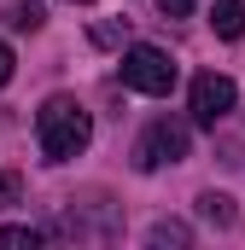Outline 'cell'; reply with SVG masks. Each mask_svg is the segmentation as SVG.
<instances>
[{"instance_id":"obj_3","label":"cell","mask_w":245,"mask_h":250,"mask_svg":"<svg viewBox=\"0 0 245 250\" xmlns=\"http://www.w3.org/2000/svg\"><path fill=\"white\" fill-rule=\"evenodd\" d=\"M187 146H193V134H187V123H170V117H158V123L146 128L140 140H134V169H170V163H181Z\"/></svg>"},{"instance_id":"obj_9","label":"cell","mask_w":245,"mask_h":250,"mask_svg":"<svg viewBox=\"0 0 245 250\" xmlns=\"http://www.w3.org/2000/svg\"><path fill=\"white\" fill-rule=\"evenodd\" d=\"M187 239H193L187 221H158V227H152V245H187Z\"/></svg>"},{"instance_id":"obj_5","label":"cell","mask_w":245,"mask_h":250,"mask_svg":"<svg viewBox=\"0 0 245 250\" xmlns=\"http://www.w3.org/2000/svg\"><path fill=\"white\" fill-rule=\"evenodd\" d=\"M210 29H216L222 41H240V35H245V0H216Z\"/></svg>"},{"instance_id":"obj_4","label":"cell","mask_w":245,"mask_h":250,"mask_svg":"<svg viewBox=\"0 0 245 250\" xmlns=\"http://www.w3.org/2000/svg\"><path fill=\"white\" fill-rule=\"evenodd\" d=\"M240 105V87H234V76H222V70H204V76H193V123H204V128H216L228 111Z\"/></svg>"},{"instance_id":"obj_12","label":"cell","mask_w":245,"mask_h":250,"mask_svg":"<svg viewBox=\"0 0 245 250\" xmlns=\"http://www.w3.org/2000/svg\"><path fill=\"white\" fill-rule=\"evenodd\" d=\"M70 6H88V0H70Z\"/></svg>"},{"instance_id":"obj_7","label":"cell","mask_w":245,"mask_h":250,"mask_svg":"<svg viewBox=\"0 0 245 250\" xmlns=\"http://www.w3.org/2000/svg\"><path fill=\"white\" fill-rule=\"evenodd\" d=\"M6 23H12V29H24V35H35V29H41V23H47V12H41V6H35V0H18V6H12V12H6Z\"/></svg>"},{"instance_id":"obj_11","label":"cell","mask_w":245,"mask_h":250,"mask_svg":"<svg viewBox=\"0 0 245 250\" xmlns=\"http://www.w3.org/2000/svg\"><path fill=\"white\" fill-rule=\"evenodd\" d=\"M158 6H164L170 18H187V12H193V0H158Z\"/></svg>"},{"instance_id":"obj_1","label":"cell","mask_w":245,"mask_h":250,"mask_svg":"<svg viewBox=\"0 0 245 250\" xmlns=\"http://www.w3.org/2000/svg\"><path fill=\"white\" fill-rule=\"evenodd\" d=\"M35 140H41V157H47V163H70V157L88 151L94 123H88V111H82L70 93H53V99L35 111Z\"/></svg>"},{"instance_id":"obj_6","label":"cell","mask_w":245,"mask_h":250,"mask_svg":"<svg viewBox=\"0 0 245 250\" xmlns=\"http://www.w3.org/2000/svg\"><path fill=\"white\" fill-rule=\"evenodd\" d=\"M198 215H204L210 227H234V221H240V209H234L228 192H198Z\"/></svg>"},{"instance_id":"obj_8","label":"cell","mask_w":245,"mask_h":250,"mask_svg":"<svg viewBox=\"0 0 245 250\" xmlns=\"http://www.w3.org/2000/svg\"><path fill=\"white\" fill-rule=\"evenodd\" d=\"M35 250L41 245V233H35V227H18V221H6V227H0V250Z\"/></svg>"},{"instance_id":"obj_10","label":"cell","mask_w":245,"mask_h":250,"mask_svg":"<svg viewBox=\"0 0 245 250\" xmlns=\"http://www.w3.org/2000/svg\"><path fill=\"white\" fill-rule=\"evenodd\" d=\"M6 82H12V47L0 41V87H6Z\"/></svg>"},{"instance_id":"obj_2","label":"cell","mask_w":245,"mask_h":250,"mask_svg":"<svg viewBox=\"0 0 245 250\" xmlns=\"http://www.w3.org/2000/svg\"><path fill=\"white\" fill-rule=\"evenodd\" d=\"M122 87H134V93H146V99H164L170 87H175V59L164 53V47H128L122 53Z\"/></svg>"}]
</instances>
